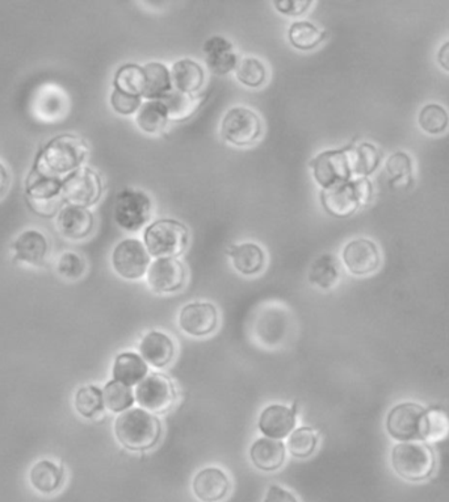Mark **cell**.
<instances>
[{
	"label": "cell",
	"mask_w": 449,
	"mask_h": 502,
	"mask_svg": "<svg viewBox=\"0 0 449 502\" xmlns=\"http://www.w3.org/2000/svg\"><path fill=\"white\" fill-rule=\"evenodd\" d=\"M89 154V143L82 137L58 134L41 149L32 169L44 175L64 179L80 169Z\"/></svg>",
	"instance_id": "6da1fadb"
},
{
	"label": "cell",
	"mask_w": 449,
	"mask_h": 502,
	"mask_svg": "<svg viewBox=\"0 0 449 502\" xmlns=\"http://www.w3.org/2000/svg\"><path fill=\"white\" fill-rule=\"evenodd\" d=\"M115 435L127 450H150L160 442L162 424L157 415L145 409H129L116 418Z\"/></svg>",
	"instance_id": "7a4b0ae2"
},
{
	"label": "cell",
	"mask_w": 449,
	"mask_h": 502,
	"mask_svg": "<svg viewBox=\"0 0 449 502\" xmlns=\"http://www.w3.org/2000/svg\"><path fill=\"white\" fill-rule=\"evenodd\" d=\"M392 467L401 479L421 483L430 479L436 468V458L430 444L401 442L392 450Z\"/></svg>",
	"instance_id": "3957f363"
},
{
	"label": "cell",
	"mask_w": 449,
	"mask_h": 502,
	"mask_svg": "<svg viewBox=\"0 0 449 502\" xmlns=\"http://www.w3.org/2000/svg\"><path fill=\"white\" fill-rule=\"evenodd\" d=\"M190 233L178 220L161 219L150 224L143 232V245L154 258H178L188 247Z\"/></svg>",
	"instance_id": "277c9868"
},
{
	"label": "cell",
	"mask_w": 449,
	"mask_h": 502,
	"mask_svg": "<svg viewBox=\"0 0 449 502\" xmlns=\"http://www.w3.org/2000/svg\"><path fill=\"white\" fill-rule=\"evenodd\" d=\"M26 196L32 212L44 219L57 217L66 204L62 179L41 174L33 169L26 178Z\"/></svg>",
	"instance_id": "5b68a950"
},
{
	"label": "cell",
	"mask_w": 449,
	"mask_h": 502,
	"mask_svg": "<svg viewBox=\"0 0 449 502\" xmlns=\"http://www.w3.org/2000/svg\"><path fill=\"white\" fill-rule=\"evenodd\" d=\"M152 203L143 191L124 188L116 196L113 216L125 232H139L151 219Z\"/></svg>",
	"instance_id": "8992f818"
},
{
	"label": "cell",
	"mask_w": 449,
	"mask_h": 502,
	"mask_svg": "<svg viewBox=\"0 0 449 502\" xmlns=\"http://www.w3.org/2000/svg\"><path fill=\"white\" fill-rule=\"evenodd\" d=\"M259 115L246 107H235L224 113L221 122V137L233 146H250L262 136Z\"/></svg>",
	"instance_id": "52a82bcc"
},
{
	"label": "cell",
	"mask_w": 449,
	"mask_h": 502,
	"mask_svg": "<svg viewBox=\"0 0 449 502\" xmlns=\"http://www.w3.org/2000/svg\"><path fill=\"white\" fill-rule=\"evenodd\" d=\"M103 181L89 167H80L62 179V193L66 204L89 208L97 204L103 195Z\"/></svg>",
	"instance_id": "ba28073f"
},
{
	"label": "cell",
	"mask_w": 449,
	"mask_h": 502,
	"mask_svg": "<svg viewBox=\"0 0 449 502\" xmlns=\"http://www.w3.org/2000/svg\"><path fill=\"white\" fill-rule=\"evenodd\" d=\"M173 382L163 373L152 372L136 388V402L152 414H164L176 402Z\"/></svg>",
	"instance_id": "9c48e42d"
},
{
	"label": "cell",
	"mask_w": 449,
	"mask_h": 502,
	"mask_svg": "<svg viewBox=\"0 0 449 502\" xmlns=\"http://www.w3.org/2000/svg\"><path fill=\"white\" fill-rule=\"evenodd\" d=\"M113 270L125 280H139L148 274L150 256L143 242L127 238L116 245L110 256Z\"/></svg>",
	"instance_id": "30bf717a"
},
{
	"label": "cell",
	"mask_w": 449,
	"mask_h": 502,
	"mask_svg": "<svg viewBox=\"0 0 449 502\" xmlns=\"http://www.w3.org/2000/svg\"><path fill=\"white\" fill-rule=\"evenodd\" d=\"M426 408L417 403H401L386 415V432L392 438L401 442H414L421 439L422 418Z\"/></svg>",
	"instance_id": "8fae6325"
},
{
	"label": "cell",
	"mask_w": 449,
	"mask_h": 502,
	"mask_svg": "<svg viewBox=\"0 0 449 502\" xmlns=\"http://www.w3.org/2000/svg\"><path fill=\"white\" fill-rule=\"evenodd\" d=\"M310 167L314 181L322 190H329L351 181L352 175L344 149L322 152L313 158Z\"/></svg>",
	"instance_id": "7c38bea8"
},
{
	"label": "cell",
	"mask_w": 449,
	"mask_h": 502,
	"mask_svg": "<svg viewBox=\"0 0 449 502\" xmlns=\"http://www.w3.org/2000/svg\"><path fill=\"white\" fill-rule=\"evenodd\" d=\"M14 261L31 267H44L50 254L49 238L41 230L29 228L17 235L11 245Z\"/></svg>",
	"instance_id": "4fadbf2b"
},
{
	"label": "cell",
	"mask_w": 449,
	"mask_h": 502,
	"mask_svg": "<svg viewBox=\"0 0 449 502\" xmlns=\"http://www.w3.org/2000/svg\"><path fill=\"white\" fill-rule=\"evenodd\" d=\"M148 284L157 294H173L184 287L187 273L181 261L176 258L155 259L150 263Z\"/></svg>",
	"instance_id": "5bb4252c"
},
{
	"label": "cell",
	"mask_w": 449,
	"mask_h": 502,
	"mask_svg": "<svg viewBox=\"0 0 449 502\" xmlns=\"http://www.w3.org/2000/svg\"><path fill=\"white\" fill-rule=\"evenodd\" d=\"M342 259L347 270L355 277H367L380 267L379 247L368 238H356L344 246Z\"/></svg>",
	"instance_id": "9a60e30c"
},
{
	"label": "cell",
	"mask_w": 449,
	"mask_h": 502,
	"mask_svg": "<svg viewBox=\"0 0 449 502\" xmlns=\"http://www.w3.org/2000/svg\"><path fill=\"white\" fill-rule=\"evenodd\" d=\"M66 470L64 463L50 458L36 460L28 471V483L33 491L41 496L57 495L64 488Z\"/></svg>",
	"instance_id": "2e32d148"
},
{
	"label": "cell",
	"mask_w": 449,
	"mask_h": 502,
	"mask_svg": "<svg viewBox=\"0 0 449 502\" xmlns=\"http://www.w3.org/2000/svg\"><path fill=\"white\" fill-rule=\"evenodd\" d=\"M56 226L65 240H86L94 232L95 217L89 208L65 204L56 217Z\"/></svg>",
	"instance_id": "e0dca14e"
},
{
	"label": "cell",
	"mask_w": 449,
	"mask_h": 502,
	"mask_svg": "<svg viewBox=\"0 0 449 502\" xmlns=\"http://www.w3.org/2000/svg\"><path fill=\"white\" fill-rule=\"evenodd\" d=\"M218 325V312L214 304H187L179 315V327L188 336L205 337L214 333Z\"/></svg>",
	"instance_id": "ac0fdd59"
},
{
	"label": "cell",
	"mask_w": 449,
	"mask_h": 502,
	"mask_svg": "<svg viewBox=\"0 0 449 502\" xmlns=\"http://www.w3.org/2000/svg\"><path fill=\"white\" fill-rule=\"evenodd\" d=\"M321 204L331 216L346 219L363 205L353 181L321 191Z\"/></svg>",
	"instance_id": "d6986e66"
},
{
	"label": "cell",
	"mask_w": 449,
	"mask_h": 502,
	"mask_svg": "<svg viewBox=\"0 0 449 502\" xmlns=\"http://www.w3.org/2000/svg\"><path fill=\"white\" fill-rule=\"evenodd\" d=\"M298 404L292 408L286 405L272 404L265 408L257 421V427L267 438L284 439L288 437L296 427Z\"/></svg>",
	"instance_id": "ffe728a7"
},
{
	"label": "cell",
	"mask_w": 449,
	"mask_h": 502,
	"mask_svg": "<svg viewBox=\"0 0 449 502\" xmlns=\"http://www.w3.org/2000/svg\"><path fill=\"white\" fill-rule=\"evenodd\" d=\"M206 68L214 76L224 77L235 71L239 59L235 47L221 36L208 38L203 47Z\"/></svg>",
	"instance_id": "44dd1931"
},
{
	"label": "cell",
	"mask_w": 449,
	"mask_h": 502,
	"mask_svg": "<svg viewBox=\"0 0 449 502\" xmlns=\"http://www.w3.org/2000/svg\"><path fill=\"white\" fill-rule=\"evenodd\" d=\"M193 488L197 500L202 502H220L226 497L230 481L223 470L215 467L204 468L194 476Z\"/></svg>",
	"instance_id": "7402d4cb"
},
{
	"label": "cell",
	"mask_w": 449,
	"mask_h": 502,
	"mask_svg": "<svg viewBox=\"0 0 449 502\" xmlns=\"http://www.w3.org/2000/svg\"><path fill=\"white\" fill-rule=\"evenodd\" d=\"M141 357L146 363L157 369H163L175 357V343L162 331H150L140 342Z\"/></svg>",
	"instance_id": "603a6c76"
},
{
	"label": "cell",
	"mask_w": 449,
	"mask_h": 502,
	"mask_svg": "<svg viewBox=\"0 0 449 502\" xmlns=\"http://www.w3.org/2000/svg\"><path fill=\"white\" fill-rule=\"evenodd\" d=\"M286 444L277 439L259 438L250 448V458L257 470L277 471L286 462Z\"/></svg>",
	"instance_id": "cb8c5ba5"
},
{
	"label": "cell",
	"mask_w": 449,
	"mask_h": 502,
	"mask_svg": "<svg viewBox=\"0 0 449 502\" xmlns=\"http://www.w3.org/2000/svg\"><path fill=\"white\" fill-rule=\"evenodd\" d=\"M172 88L175 91L187 95H197L205 82V73L199 62L191 58H182L172 68Z\"/></svg>",
	"instance_id": "d4e9b609"
},
{
	"label": "cell",
	"mask_w": 449,
	"mask_h": 502,
	"mask_svg": "<svg viewBox=\"0 0 449 502\" xmlns=\"http://www.w3.org/2000/svg\"><path fill=\"white\" fill-rule=\"evenodd\" d=\"M227 256L232 258L233 266L239 274L253 277L262 273L266 266V254L259 245L253 242L232 245L227 247Z\"/></svg>",
	"instance_id": "484cf974"
},
{
	"label": "cell",
	"mask_w": 449,
	"mask_h": 502,
	"mask_svg": "<svg viewBox=\"0 0 449 502\" xmlns=\"http://www.w3.org/2000/svg\"><path fill=\"white\" fill-rule=\"evenodd\" d=\"M148 363L136 352H120L113 361V381L122 382L128 387L139 385L148 376Z\"/></svg>",
	"instance_id": "4316f807"
},
{
	"label": "cell",
	"mask_w": 449,
	"mask_h": 502,
	"mask_svg": "<svg viewBox=\"0 0 449 502\" xmlns=\"http://www.w3.org/2000/svg\"><path fill=\"white\" fill-rule=\"evenodd\" d=\"M344 152L349 160L350 172L356 178H367L372 174L381 161L379 149L372 143L363 142L360 145L349 146Z\"/></svg>",
	"instance_id": "83f0119b"
},
{
	"label": "cell",
	"mask_w": 449,
	"mask_h": 502,
	"mask_svg": "<svg viewBox=\"0 0 449 502\" xmlns=\"http://www.w3.org/2000/svg\"><path fill=\"white\" fill-rule=\"evenodd\" d=\"M145 71V89L142 98L148 100H162L173 91L172 71L161 62H149L143 65Z\"/></svg>",
	"instance_id": "f1b7e54d"
},
{
	"label": "cell",
	"mask_w": 449,
	"mask_h": 502,
	"mask_svg": "<svg viewBox=\"0 0 449 502\" xmlns=\"http://www.w3.org/2000/svg\"><path fill=\"white\" fill-rule=\"evenodd\" d=\"M202 100L203 98L199 95L183 94V92L173 89L161 101L166 107L169 121L183 122L193 118L202 106Z\"/></svg>",
	"instance_id": "f546056e"
},
{
	"label": "cell",
	"mask_w": 449,
	"mask_h": 502,
	"mask_svg": "<svg viewBox=\"0 0 449 502\" xmlns=\"http://www.w3.org/2000/svg\"><path fill=\"white\" fill-rule=\"evenodd\" d=\"M74 409L78 414L86 420H97L103 413V390L94 384L82 385L74 393Z\"/></svg>",
	"instance_id": "4dcf8cb0"
},
{
	"label": "cell",
	"mask_w": 449,
	"mask_h": 502,
	"mask_svg": "<svg viewBox=\"0 0 449 502\" xmlns=\"http://www.w3.org/2000/svg\"><path fill=\"white\" fill-rule=\"evenodd\" d=\"M449 437V414L439 406L426 409L422 418L421 439L427 444H438Z\"/></svg>",
	"instance_id": "1f68e13d"
},
{
	"label": "cell",
	"mask_w": 449,
	"mask_h": 502,
	"mask_svg": "<svg viewBox=\"0 0 449 502\" xmlns=\"http://www.w3.org/2000/svg\"><path fill=\"white\" fill-rule=\"evenodd\" d=\"M137 127L143 133L160 134L166 130L167 118L166 107L163 106L161 100H148L142 103L139 112L136 113Z\"/></svg>",
	"instance_id": "d6a6232c"
},
{
	"label": "cell",
	"mask_w": 449,
	"mask_h": 502,
	"mask_svg": "<svg viewBox=\"0 0 449 502\" xmlns=\"http://www.w3.org/2000/svg\"><path fill=\"white\" fill-rule=\"evenodd\" d=\"M340 277V266L337 256L323 254L311 263L309 282L318 288L329 289L338 283Z\"/></svg>",
	"instance_id": "836d02e7"
},
{
	"label": "cell",
	"mask_w": 449,
	"mask_h": 502,
	"mask_svg": "<svg viewBox=\"0 0 449 502\" xmlns=\"http://www.w3.org/2000/svg\"><path fill=\"white\" fill-rule=\"evenodd\" d=\"M328 33L309 22H296L289 26V43L295 49L309 52L316 49L325 40Z\"/></svg>",
	"instance_id": "e575fe53"
},
{
	"label": "cell",
	"mask_w": 449,
	"mask_h": 502,
	"mask_svg": "<svg viewBox=\"0 0 449 502\" xmlns=\"http://www.w3.org/2000/svg\"><path fill=\"white\" fill-rule=\"evenodd\" d=\"M145 71L142 66L137 64H127L121 66L113 79V89L133 97L142 98L145 89Z\"/></svg>",
	"instance_id": "d590c367"
},
{
	"label": "cell",
	"mask_w": 449,
	"mask_h": 502,
	"mask_svg": "<svg viewBox=\"0 0 449 502\" xmlns=\"http://www.w3.org/2000/svg\"><path fill=\"white\" fill-rule=\"evenodd\" d=\"M104 406L112 413L121 414L133 406L136 402L133 391L122 382L110 381L103 388Z\"/></svg>",
	"instance_id": "8d00e7d4"
},
{
	"label": "cell",
	"mask_w": 449,
	"mask_h": 502,
	"mask_svg": "<svg viewBox=\"0 0 449 502\" xmlns=\"http://www.w3.org/2000/svg\"><path fill=\"white\" fill-rule=\"evenodd\" d=\"M235 77L246 88L257 89L267 80V68L256 57H245L236 65Z\"/></svg>",
	"instance_id": "74e56055"
},
{
	"label": "cell",
	"mask_w": 449,
	"mask_h": 502,
	"mask_svg": "<svg viewBox=\"0 0 449 502\" xmlns=\"http://www.w3.org/2000/svg\"><path fill=\"white\" fill-rule=\"evenodd\" d=\"M317 444H318V437L311 427H298L289 434L288 450L290 455L295 458H309L316 451Z\"/></svg>",
	"instance_id": "f35d334b"
},
{
	"label": "cell",
	"mask_w": 449,
	"mask_h": 502,
	"mask_svg": "<svg viewBox=\"0 0 449 502\" xmlns=\"http://www.w3.org/2000/svg\"><path fill=\"white\" fill-rule=\"evenodd\" d=\"M419 125L428 134H442L449 125L448 112L439 104H427L419 113Z\"/></svg>",
	"instance_id": "ab89813d"
},
{
	"label": "cell",
	"mask_w": 449,
	"mask_h": 502,
	"mask_svg": "<svg viewBox=\"0 0 449 502\" xmlns=\"http://www.w3.org/2000/svg\"><path fill=\"white\" fill-rule=\"evenodd\" d=\"M57 274L66 280H78L86 274L87 263L85 258L75 251L68 250L58 256L56 263Z\"/></svg>",
	"instance_id": "60d3db41"
},
{
	"label": "cell",
	"mask_w": 449,
	"mask_h": 502,
	"mask_svg": "<svg viewBox=\"0 0 449 502\" xmlns=\"http://www.w3.org/2000/svg\"><path fill=\"white\" fill-rule=\"evenodd\" d=\"M110 101L112 110L121 116L134 115V113L139 112L141 106H142V98L125 94V92L119 91L116 89H113Z\"/></svg>",
	"instance_id": "b9f144b4"
},
{
	"label": "cell",
	"mask_w": 449,
	"mask_h": 502,
	"mask_svg": "<svg viewBox=\"0 0 449 502\" xmlns=\"http://www.w3.org/2000/svg\"><path fill=\"white\" fill-rule=\"evenodd\" d=\"M386 172L393 182L407 181L412 178V160L402 152L392 154L386 162Z\"/></svg>",
	"instance_id": "7bdbcfd3"
},
{
	"label": "cell",
	"mask_w": 449,
	"mask_h": 502,
	"mask_svg": "<svg viewBox=\"0 0 449 502\" xmlns=\"http://www.w3.org/2000/svg\"><path fill=\"white\" fill-rule=\"evenodd\" d=\"M313 5L310 0H278L274 2L275 8L286 16H301Z\"/></svg>",
	"instance_id": "ee69618b"
},
{
	"label": "cell",
	"mask_w": 449,
	"mask_h": 502,
	"mask_svg": "<svg viewBox=\"0 0 449 502\" xmlns=\"http://www.w3.org/2000/svg\"><path fill=\"white\" fill-rule=\"evenodd\" d=\"M265 502H298V498L280 486H271L266 495Z\"/></svg>",
	"instance_id": "f6af8a7d"
},
{
	"label": "cell",
	"mask_w": 449,
	"mask_h": 502,
	"mask_svg": "<svg viewBox=\"0 0 449 502\" xmlns=\"http://www.w3.org/2000/svg\"><path fill=\"white\" fill-rule=\"evenodd\" d=\"M11 176L8 173L7 167L0 162V199L7 193L8 187H10Z\"/></svg>",
	"instance_id": "bcb514c9"
},
{
	"label": "cell",
	"mask_w": 449,
	"mask_h": 502,
	"mask_svg": "<svg viewBox=\"0 0 449 502\" xmlns=\"http://www.w3.org/2000/svg\"><path fill=\"white\" fill-rule=\"evenodd\" d=\"M438 62L440 68L449 73V41L440 47L438 53Z\"/></svg>",
	"instance_id": "7dc6e473"
}]
</instances>
